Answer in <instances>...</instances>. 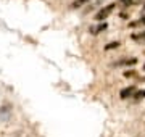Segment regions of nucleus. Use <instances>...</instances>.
Here are the masks:
<instances>
[{
	"label": "nucleus",
	"instance_id": "nucleus-1",
	"mask_svg": "<svg viewBox=\"0 0 145 137\" xmlns=\"http://www.w3.org/2000/svg\"><path fill=\"white\" fill-rule=\"evenodd\" d=\"M114 3H110V5H106L105 7V8H102V10L99 11V13H97V15H95V20H97V21H102V20H106V18H108L110 15H111V11L114 10Z\"/></svg>",
	"mask_w": 145,
	"mask_h": 137
},
{
	"label": "nucleus",
	"instance_id": "nucleus-2",
	"mask_svg": "<svg viewBox=\"0 0 145 137\" xmlns=\"http://www.w3.org/2000/svg\"><path fill=\"white\" fill-rule=\"evenodd\" d=\"M135 94V85H129V87H126L119 92V97L121 99H129V97H134Z\"/></svg>",
	"mask_w": 145,
	"mask_h": 137
},
{
	"label": "nucleus",
	"instance_id": "nucleus-3",
	"mask_svg": "<svg viewBox=\"0 0 145 137\" xmlns=\"http://www.w3.org/2000/svg\"><path fill=\"white\" fill-rule=\"evenodd\" d=\"M106 27H108V26H106V23H99V24H95V26H90L89 32L93 34V36H97V34H100V32H103Z\"/></svg>",
	"mask_w": 145,
	"mask_h": 137
},
{
	"label": "nucleus",
	"instance_id": "nucleus-4",
	"mask_svg": "<svg viewBox=\"0 0 145 137\" xmlns=\"http://www.w3.org/2000/svg\"><path fill=\"white\" fill-rule=\"evenodd\" d=\"M137 63V58H131V60H123V61H118V63H114V65H135Z\"/></svg>",
	"mask_w": 145,
	"mask_h": 137
},
{
	"label": "nucleus",
	"instance_id": "nucleus-5",
	"mask_svg": "<svg viewBox=\"0 0 145 137\" xmlns=\"http://www.w3.org/2000/svg\"><path fill=\"white\" fill-rule=\"evenodd\" d=\"M119 45H121L119 42H111V44H108V45L105 47V50H111V48H118Z\"/></svg>",
	"mask_w": 145,
	"mask_h": 137
},
{
	"label": "nucleus",
	"instance_id": "nucleus-6",
	"mask_svg": "<svg viewBox=\"0 0 145 137\" xmlns=\"http://www.w3.org/2000/svg\"><path fill=\"white\" fill-rule=\"evenodd\" d=\"M86 2H87V0H76V2H74V3H72V8H78V7H81V5H84V3H86Z\"/></svg>",
	"mask_w": 145,
	"mask_h": 137
},
{
	"label": "nucleus",
	"instance_id": "nucleus-7",
	"mask_svg": "<svg viewBox=\"0 0 145 137\" xmlns=\"http://www.w3.org/2000/svg\"><path fill=\"white\" fill-rule=\"evenodd\" d=\"M134 97L137 99V100H139V99H144V97H145V90H139V92H135Z\"/></svg>",
	"mask_w": 145,
	"mask_h": 137
},
{
	"label": "nucleus",
	"instance_id": "nucleus-8",
	"mask_svg": "<svg viewBox=\"0 0 145 137\" xmlns=\"http://www.w3.org/2000/svg\"><path fill=\"white\" fill-rule=\"evenodd\" d=\"M132 2H134V0H121V5L123 7H129Z\"/></svg>",
	"mask_w": 145,
	"mask_h": 137
},
{
	"label": "nucleus",
	"instance_id": "nucleus-9",
	"mask_svg": "<svg viewBox=\"0 0 145 137\" xmlns=\"http://www.w3.org/2000/svg\"><path fill=\"white\" fill-rule=\"evenodd\" d=\"M134 39H145V32L144 34H140V36H134Z\"/></svg>",
	"mask_w": 145,
	"mask_h": 137
},
{
	"label": "nucleus",
	"instance_id": "nucleus-10",
	"mask_svg": "<svg viewBox=\"0 0 145 137\" xmlns=\"http://www.w3.org/2000/svg\"><path fill=\"white\" fill-rule=\"evenodd\" d=\"M139 23H140V24H145V16H142V18H140Z\"/></svg>",
	"mask_w": 145,
	"mask_h": 137
},
{
	"label": "nucleus",
	"instance_id": "nucleus-11",
	"mask_svg": "<svg viewBox=\"0 0 145 137\" xmlns=\"http://www.w3.org/2000/svg\"><path fill=\"white\" fill-rule=\"evenodd\" d=\"M144 8H145V7H144Z\"/></svg>",
	"mask_w": 145,
	"mask_h": 137
}]
</instances>
